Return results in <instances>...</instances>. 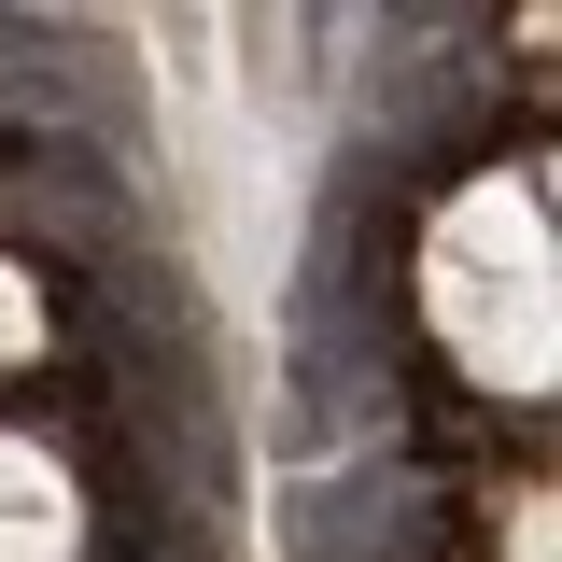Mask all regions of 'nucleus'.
Segmentation results:
<instances>
[{
  "label": "nucleus",
  "mask_w": 562,
  "mask_h": 562,
  "mask_svg": "<svg viewBox=\"0 0 562 562\" xmlns=\"http://www.w3.org/2000/svg\"><path fill=\"white\" fill-rule=\"evenodd\" d=\"M422 310H436V338L464 351V380L492 394H549V211L535 183H464V198L436 211V239H422Z\"/></svg>",
  "instance_id": "nucleus-1"
},
{
  "label": "nucleus",
  "mask_w": 562,
  "mask_h": 562,
  "mask_svg": "<svg viewBox=\"0 0 562 562\" xmlns=\"http://www.w3.org/2000/svg\"><path fill=\"white\" fill-rule=\"evenodd\" d=\"M70 479L29 450V436H0V562H70Z\"/></svg>",
  "instance_id": "nucleus-2"
},
{
  "label": "nucleus",
  "mask_w": 562,
  "mask_h": 562,
  "mask_svg": "<svg viewBox=\"0 0 562 562\" xmlns=\"http://www.w3.org/2000/svg\"><path fill=\"white\" fill-rule=\"evenodd\" d=\"M29 351H43V281L0 268V366H29Z\"/></svg>",
  "instance_id": "nucleus-3"
}]
</instances>
